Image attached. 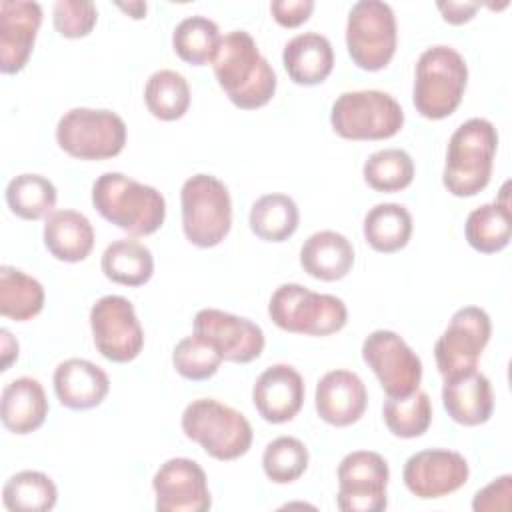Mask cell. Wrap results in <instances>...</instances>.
<instances>
[{"label":"cell","instance_id":"obj_1","mask_svg":"<svg viewBox=\"0 0 512 512\" xmlns=\"http://www.w3.org/2000/svg\"><path fill=\"white\" fill-rule=\"evenodd\" d=\"M212 68L218 86L240 110L262 108L276 94V72L246 30L222 36Z\"/></svg>","mask_w":512,"mask_h":512},{"label":"cell","instance_id":"obj_2","mask_svg":"<svg viewBox=\"0 0 512 512\" xmlns=\"http://www.w3.org/2000/svg\"><path fill=\"white\" fill-rule=\"evenodd\" d=\"M92 206L104 220L132 236L154 234L166 218L164 196L122 172H104L94 180Z\"/></svg>","mask_w":512,"mask_h":512},{"label":"cell","instance_id":"obj_3","mask_svg":"<svg viewBox=\"0 0 512 512\" xmlns=\"http://www.w3.org/2000/svg\"><path fill=\"white\" fill-rule=\"evenodd\" d=\"M498 150V132L486 118L462 122L448 140L446 164L442 170L444 188L456 198H470L482 192L492 176Z\"/></svg>","mask_w":512,"mask_h":512},{"label":"cell","instance_id":"obj_4","mask_svg":"<svg viewBox=\"0 0 512 512\" xmlns=\"http://www.w3.org/2000/svg\"><path fill=\"white\" fill-rule=\"evenodd\" d=\"M468 84L464 56L446 44L426 48L414 68L412 102L420 116L442 120L456 112Z\"/></svg>","mask_w":512,"mask_h":512},{"label":"cell","instance_id":"obj_5","mask_svg":"<svg viewBox=\"0 0 512 512\" xmlns=\"http://www.w3.org/2000/svg\"><path fill=\"white\" fill-rule=\"evenodd\" d=\"M182 432L220 462L244 456L252 446L248 418L216 398H196L182 412Z\"/></svg>","mask_w":512,"mask_h":512},{"label":"cell","instance_id":"obj_6","mask_svg":"<svg viewBox=\"0 0 512 512\" xmlns=\"http://www.w3.org/2000/svg\"><path fill=\"white\" fill-rule=\"evenodd\" d=\"M270 320L284 332L330 336L348 322V308L334 294H320L302 284H280L268 302Z\"/></svg>","mask_w":512,"mask_h":512},{"label":"cell","instance_id":"obj_7","mask_svg":"<svg viewBox=\"0 0 512 512\" xmlns=\"http://www.w3.org/2000/svg\"><path fill=\"white\" fill-rule=\"evenodd\" d=\"M182 230L198 248L218 246L232 228V198L224 182L212 174L190 176L180 190Z\"/></svg>","mask_w":512,"mask_h":512},{"label":"cell","instance_id":"obj_8","mask_svg":"<svg viewBox=\"0 0 512 512\" xmlns=\"http://www.w3.org/2000/svg\"><path fill=\"white\" fill-rule=\"evenodd\" d=\"M334 132L346 140H386L404 126V110L382 90L342 92L330 110Z\"/></svg>","mask_w":512,"mask_h":512},{"label":"cell","instance_id":"obj_9","mask_svg":"<svg viewBox=\"0 0 512 512\" xmlns=\"http://www.w3.org/2000/svg\"><path fill=\"white\" fill-rule=\"evenodd\" d=\"M126 122L106 108H72L56 124V142L72 158L106 160L126 146Z\"/></svg>","mask_w":512,"mask_h":512},{"label":"cell","instance_id":"obj_10","mask_svg":"<svg viewBox=\"0 0 512 512\" xmlns=\"http://www.w3.org/2000/svg\"><path fill=\"white\" fill-rule=\"evenodd\" d=\"M398 44L396 16L390 4L382 0L356 2L346 20V48L352 62L378 72L390 64Z\"/></svg>","mask_w":512,"mask_h":512},{"label":"cell","instance_id":"obj_11","mask_svg":"<svg viewBox=\"0 0 512 512\" xmlns=\"http://www.w3.org/2000/svg\"><path fill=\"white\" fill-rule=\"evenodd\" d=\"M492 322L484 308L464 306L450 318L448 328L434 344V358L444 382L470 374L490 340Z\"/></svg>","mask_w":512,"mask_h":512},{"label":"cell","instance_id":"obj_12","mask_svg":"<svg viewBox=\"0 0 512 512\" xmlns=\"http://www.w3.org/2000/svg\"><path fill=\"white\" fill-rule=\"evenodd\" d=\"M90 330L96 350L110 362H132L144 348L142 324L134 304L124 296L98 298L90 308Z\"/></svg>","mask_w":512,"mask_h":512},{"label":"cell","instance_id":"obj_13","mask_svg":"<svg viewBox=\"0 0 512 512\" xmlns=\"http://www.w3.org/2000/svg\"><path fill=\"white\" fill-rule=\"evenodd\" d=\"M336 506L342 512H382L388 506L390 468L382 454L354 450L346 454L336 470Z\"/></svg>","mask_w":512,"mask_h":512},{"label":"cell","instance_id":"obj_14","mask_svg":"<svg viewBox=\"0 0 512 512\" xmlns=\"http://www.w3.org/2000/svg\"><path fill=\"white\" fill-rule=\"evenodd\" d=\"M362 360L390 398L408 396L420 388L422 360L406 340L392 330L370 332L362 342Z\"/></svg>","mask_w":512,"mask_h":512},{"label":"cell","instance_id":"obj_15","mask_svg":"<svg viewBox=\"0 0 512 512\" xmlns=\"http://www.w3.org/2000/svg\"><path fill=\"white\" fill-rule=\"evenodd\" d=\"M470 476L466 458L456 450L428 448L412 454L402 470L408 492L420 500H436L460 490Z\"/></svg>","mask_w":512,"mask_h":512},{"label":"cell","instance_id":"obj_16","mask_svg":"<svg viewBox=\"0 0 512 512\" xmlns=\"http://www.w3.org/2000/svg\"><path fill=\"white\" fill-rule=\"evenodd\" d=\"M194 334L210 342L226 362L248 364L266 346L262 328L244 318L218 308H202L194 316Z\"/></svg>","mask_w":512,"mask_h":512},{"label":"cell","instance_id":"obj_17","mask_svg":"<svg viewBox=\"0 0 512 512\" xmlns=\"http://www.w3.org/2000/svg\"><path fill=\"white\" fill-rule=\"evenodd\" d=\"M158 512H206L212 506L204 468L192 458H170L152 478Z\"/></svg>","mask_w":512,"mask_h":512},{"label":"cell","instance_id":"obj_18","mask_svg":"<svg viewBox=\"0 0 512 512\" xmlns=\"http://www.w3.org/2000/svg\"><path fill=\"white\" fill-rule=\"evenodd\" d=\"M42 6L28 0L0 2V70L2 74L20 72L32 54Z\"/></svg>","mask_w":512,"mask_h":512},{"label":"cell","instance_id":"obj_19","mask_svg":"<svg viewBox=\"0 0 512 512\" xmlns=\"http://www.w3.org/2000/svg\"><path fill=\"white\" fill-rule=\"evenodd\" d=\"M304 378L290 364L268 366L252 386L256 412L270 424L290 422L304 404Z\"/></svg>","mask_w":512,"mask_h":512},{"label":"cell","instance_id":"obj_20","mask_svg":"<svg viewBox=\"0 0 512 512\" xmlns=\"http://www.w3.org/2000/svg\"><path fill=\"white\" fill-rule=\"evenodd\" d=\"M368 404V390L362 378L350 370H330L326 372L314 392V406L318 416L336 428L356 424Z\"/></svg>","mask_w":512,"mask_h":512},{"label":"cell","instance_id":"obj_21","mask_svg":"<svg viewBox=\"0 0 512 512\" xmlns=\"http://www.w3.org/2000/svg\"><path fill=\"white\" fill-rule=\"evenodd\" d=\"M54 394L70 410H90L104 402L110 390L108 374L86 358H68L54 370Z\"/></svg>","mask_w":512,"mask_h":512},{"label":"cell","instance_id":"obj_22","mask_svg":"<svg viewBox=\"0 0 512 512\" xmlns=\"http://www.w3.org/2000/svg\"><path fill=\"white\" fill-rule=\"evenodd\" d=\"M48 398L36 378L20 376L2 390L0 418L6 430L18 436L36 432L48 416Z\"/></svg>","mask_w":512,"mask_h":512},{"label":"cell","instance_id":"obj_23","mask_svg":"<svg viewBox=\"0 0 512 512\" xmlns=\"http://www.w3.org/2000/svg\"><path fill=\"white\" fill-rule=\"evenodd\" d=\"M442 404L448 416L462 426L486 424L494 412V394L490 380L474 370L442 386Z\"/></svg>","mask_w":512,"mask_h":512},{"label":"cell","instance_id":"obj_24","mask_svg":"<svg viewBox=\"0 0 512 512\" xmlns=\"http://www.w3.org/2000/svg\"><path fill=\"white\" fill-rule=\"evenodd\" d=\"M282 64L294 84L316 86L330 76L334 68V50L326 36L318 32H302L286 42Z\"/></svg>","mask_w":512,"mask_h":512},{"label":"cell","instance_id":"obj_25","mask_svg":"<svg viewBox=\"0 0 512 512\" xmlns=\"http://www.w3.org/2000/svg\"><path fill=\"white\" fill-rule=\"evenodd\" d=\"M300 266L322 282L342 280L354 266L350 240L334 230H320L308 236L300 248Z\"/></svg>","mask_w":512,"mask_h":512},{"label":"cell","instance_id":"obj_26","mask_svg":"<svg viewBox=\"0 0 512 512\" xmlns=\"http://www.w3.org/2000/svg\"><path fill=\"white\" fill-rule=\"evenodd\" d=\"M46 250L60 262H82L94 248V228L76 210H54L44 220L42 230Z\"/></svg>","mask_w":512,"mask_h":512},{"label":"cell","instance_id":"obj_27","mask_svg":"<svg viewBox=\"0 0 512 512\" xmlns=\"http://www.w3.org/2000/svg\"><path fill=\"white\" fill-rule=\"evenodd\" d=\"M508 182L502 186V200H494L474 208L464 224L468 244L482 254H494L510 244L512 212L508 202Z\"/></svg>","mask_w":512,"mask_h":512},{"label":"cell","instance_id":"obj_28","mask_svg":"<svg viewBox=\"0 0 512 512\" xmlns=\"http://www.w3.org/2000/svg\"><path fill=\"white\" fill-rule=\"evenodd\" d=\"M100 268L108 280L122 286H142L154 274V256L148 246L132 238H120L106 246Z\"/></svg>","mask_w":512,"mask_h":512},{"label":"cell","instance_id":"obj_29","mask_svg":"<svg viewBox=\"0 0 512 512\" xmlns=\"http://www.w3.org/2000/svg\"><path fill=\"white\" fill-rule=\"evenodd\" d=\"M412 216L396 202H382L372 206L364 216V238L366 242L382 254H392L402 250L412 236Z\"/></svg>","mask_w":512,"mask_h":512},{"label":"cell","instance_id":"obj_30","mask_svg":"<svg viewBox=\"0 0 512 512\" xmlns=\"http://www.w3.org/2000/svg\"><path fill=\"white\" fill-rule=\"evenodd\" d=\"M300 212L288 194H264L250 206V230L264 242H284L296 230Z\"/></svg>","mask_w":512,"mask_h":512},{"label":"cell","instance_id":"obj_31","mask_svg":"<svg viewBox=\"0 0 512 512\" xmlns=\"http://www.w3.org/2000/svg\"><path fill=\"white\" fill-rule=\"evenodd\" d=\"M46 292L44 286L26 272L14 266L0 268V314L16 320L26 322L38 316L44 308Z\"/></svg>","mask_w":512,"mask_h":512},{"label":"cell","instance_id":"obj_32","mask_svg":"<svg viewBox=\"0 0 512 512\" xmlns=\"http://www.w3.org/2000/svg\"><path fill=\"white\" fill-rule=\"evenodd\" d=\"M56 500L54 480L40 470H20L2 488V502L10 512H48Z\"/></svg>","mask_w":512,"mask_h":512},{"label":"cell","instance_id":"obj_33","mask_svg":"<svg viewBox=\"0 0 512 512\" xmlns=\"http://www.w3.org/2000/svg\"><path fill=\"white\" fill-rule=\"evenodd\" d=\"M144 102L154 118L164 122L180 120L190 108L188 80L176 70H156L146 80Z\"/></svg>","mask_w":512,"mask_h":512},{"label":"cell","instance_id":"obj_34","mask_svg":"<svg viewBox=\"0 0 512 512\" xmlns=\"http://www.w3.org/2000/svg\"><path fill=\"white\" fill-rule=\"evenodd\" d=\"M220 28L208 16H188L180 20L172 32V48L176 56L192 66H204L214 60L220 46Z\"/></svg>","mask_w":512,"mask_h":512},{"label":"cell","instance_id":"obj_35","mask_svg":"<svg viewBox=\"0 0 512 512\" xmlns=\"http://www.w3.org/2000/svg\"><path fill=\"white\" fill-rule=\"evenodd\" d=\"M6 204L22 220H40L54 212L56 186L42 174H18L6 186Z\"/></svg>","mask_w":512,"mask_h":512},{"label":"cell","instance_id":"obj_36","mask_svg":"<svg viewBox=\"0 0 512 512\" xmlns=\"http://www.w3.org/2000/svg\"><path fill=\"white\" fill-rule=\"evenodd\" d=\"M382 418L386 428L398 438H418L432 422L430 396L424 390H416L408 396L386 398L382 406Z\"/></svg>","mask_w":512,"mask_h":512},{"label":"cell","instance_id":"obj_37","mask_svg":"<svg viewBox=\"0 0 512 512\" xmlns=\"http://www.w3.org/2000/svg\"><path fill=\"white\" fill-rule=\"evenodd\" d=\"M362 176L376 192H400L414 180V160L402 148H384L368 156Z\"/></svg>","mask_w":512,"mask_h":512},{"label":"cell","instance_id":"obj_38","mask_svg":"<svg viewBox=\"0 0 512 512\" xmlns=\"http://www.w3.org/2000/svg\"><path fill=\"white\" fill-rule=\"evenodd\" d=\"M308 448L294 436H278L266 444L262 454V470L274 484H292L308 468Z\"/></svg>","mask_w":512,"mask_h":512},{"label":"cell","instance_id":"obj_39","mask_svg":"<svg viewBox=\"0 0 512 512\" xmlns=\"http://www.w3.org/2000/svg\"><path fill=\"white\" fill-rule=\"evenodd\" d=\"M224 362V358L220 356V352L206 342L204 338L190 334L184 336L182 340L176 342L174 350H172V366L174 370L192 382H200V380H208L212 378L220 364Z\"/></svg>","mask_w":512,"mask_h":512},{"label":"cell","instance_id":"obj_40","mask_svg":"<svg viewBox=\"0 0 512 512\" xmlns=\"http://www.w3.org/2000/svg\"><path fill=\"white\" fill-rule=\"evenodd\" d=\"M54 28L64 38L88 36L98 20L96 4L90 0H58L52 10Z\"/></svg>","mask_w":512,"mask_h":512},{"label":"cell","instance_id":"obj_41","mask_svg":"<svg viewBox=\"0 0 512 512\" xmlns=\"http://www.w3.org/2000/svg\"><path fill=\"white\" fill-rule=\"evenodd\" d=\"M512 476L504 474L478 490L472 500L474 512H506L510 508Z\"/></svg>","mask_w":512,"mask_h":512},{"label":"cell","instance_id":"obj_42","mask_svg":"<svg viewBox=\"0 0 512 512\" xmlns=\"http://www.w3.org/2000/svg\"><path fill=\"white\" fill-rule=\"evenodd\" d=\"M314 10V0H274L270 4L272 18L284 28L304 24Z\"/></svg>","mask_w":512,"mask_h":512},{"label":"cell","instance_id":"obj_43","mask_svg":"<svg viewBox=\"0 0 512 512\" xmlns=\"http://www.w3.org/2000/svg\"><path fill=\"white\" fill-rule=\"evenodd\" d=\"M438 10L442 12V18L448 24H464L474 18L476 10L480 8V2H458V0H448V2H438Z\"/></svg>","mask_w":512,"mask_h":512},{"label":"cell","instance_id":"obj_44","mask_svg":"<svg viewBox=\"0 0 512 512\" xmlns=\"http://www.w3.org/2000/svg\"><path fill=\"white\" fill-rule=\"evenodd\" d=\"M0 336H2V370L6 372L10 364L18 358V342L12 338V334L6 328L0 330Z\"/></svg>","mask_w":512,"mask_h":512},{"label":"cell","instance_id":"obj_45","mask_svg":"<svg viewBox=\"0 0 512 512\" xmlns=\"http://www.w3.org/2000/svg\"><path fill=\"white\" fill-rule=\"evenodd\" d=\"M118 8H120V10H124V12H126L130 18H134V20H142V18L146 16V10H148L146 2H140V0H136V2H128V4L118 2Z\"/></svg>","mask_w":512,"mask_h":512}]
</instances>
